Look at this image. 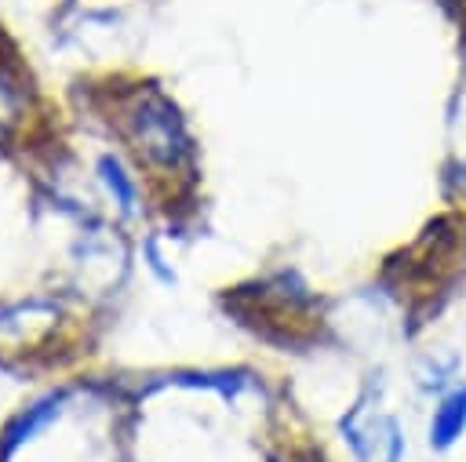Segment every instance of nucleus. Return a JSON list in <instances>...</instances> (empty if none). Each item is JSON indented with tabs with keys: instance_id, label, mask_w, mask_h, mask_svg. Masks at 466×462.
<instances>
[{
	"instance_id": "f257e3e1",
	"label": "nucleus",
	"mask_w": 466,
	"mask_h": 462,
	"mask_svg": "<svg viewBox=\"0 0 466 462\" xmlns=\"http://www.w3.org/2000/svg\"><path fill=\"white\" fill-rule=\"evenodd\" d=\"M127 135L138 149L142 160L157 164V167H175L189 142H186V131H182V120L175 113V105L164 98V95H146L131 116H127Z\"/></svg>"
},
{
	"instance_id": "f03ea898",
	"label": "nucleus",
	"mask_w": 466,
	"mask_h": 462,
	"mask_svg": "<svg viewBox=\"0 0 466 462\" xmlns=\"http://www.w3.org/2000/svg\"><path fill=\"white\" fill-rule=\"evenodd\" d=\"M58 404H62V397H44V400H36V404H29L22 415H15L11 422H7V429H4V451H15L22 440H29L36 429H44L55 415H58Z\"/></svg>"
},
{
	"instance_id": "7ed1b4c3",
	"label": "nucleus",
	"mask_w": 466,
	"mask_h": 462,
	"mask_svg": "<svg viewBox=\"0 0 466 462\" xmlns=\"http://www.w3.org/2000/svg\"><path fill=\"white\" fill-rule=\"evenodd\" d=\"M462 426H466V393H451V397L437 407V415H433L430 440H433L437 447H448V444L462 433Z\"/></svg>"
},
{
	"instance_id": "20e7f679",
	"label": "nucleus",
	"mask_w": 466,
	"mask_h": 462,
	"mask_svg": "<svg viewBox=\"0 0 466 462\" xmlns=\"http://www.w3.org/2000/svg\"><path fill=\"white\" fill-rule=\"evenodd\" d=\"M98 175H102L106 189L113 193V200L120 204V211H131V207H135V186H131V178L124 175V167H120L113 156H98Z\"/></svg>"
},
{
	"instance_id": "39448f33",
	"label": "nucleus",
	"mask_w": 466,
	"mask_h": 462,
	"mask_svg": "<svg viewBox=\"0 0 466 462\" xmlns=\"http://www.w3.org/2000/svg\"><path fill=\"white\" fill-rule=\"evenodd\" d=\"M22 102H25L22 98V87L0 69V131H7L22 116Z\"/></svg>"
}]
</instances>
